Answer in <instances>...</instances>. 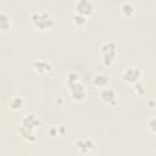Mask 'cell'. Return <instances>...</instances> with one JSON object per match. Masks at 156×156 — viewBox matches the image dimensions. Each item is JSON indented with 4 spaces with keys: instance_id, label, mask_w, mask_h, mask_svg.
<instances>
[{
    "instance_id": "277c9868",
    "label": "cell",
    "mask_w": 156,
    "mask_h": 156,
    "mask_svg": "<svg viewBox=\"0 0 156 156\" xmlns=\"http://www.w3.org/2000/svg\"><path fill=\"white\" fill-rule=\"evenodd\" d=\"M140 78H141V71L134 66L127 67L122 73V80L127 84L134 85L135 83L140 82Z\"/></svg>"
},
{
    "instance_id": "9c48e42d",
    "label": "cell",
    "mask_w": 156,
    "mask_h": 156,
    "mask_svg": "<svg viewBox=\"0 0 156 156\" xmlns=\"http://www.w3.org/2000/svg\"><path fill=\"white\" fill-rule=\"evenodd\" d=\"M76 145H77V149L79 150L80 154H87V152H89V151L95 149V143L90 138L79 139V140H77Z\"/></svg>"
},
{
    "instance_id": "7a4b0ae2",
    "label": "cell",
    "mask_w": 156,
    "mask_h": 156,
    "mask_svg": "<svg viewBox=\"0 0 156 156\" xmlns=\"http://www.w3.org/2000/svg\"><path fill=\"white\" fill-rule=\"evenodd\" d=\"M100 54H101V62L105 67H110L117 55V45L111 40L102 41L100 46Z\"/></svg>"
},
{
    "instance_id": "ba28073f",
    "label": "cell",
    "mask_w": 156,
    "mask_h": 156,
    "mask_svg": "<svg viewBox=\"0 0 156 156\" xmlns=\"http://www.w3.org/2000/svg\"><path fill=\"white\" fill-rule=\"evenodd\" d=\"M76 9H77V13H80L85 17L93 15L94 12V4L90 0H79L76 4Z\"/></svg>"
},
{
    "instance_id": "5bb4252c",
    "label": "cell",
    "mask_w": 156,
    "mask_h": 156,
    "mask_svg": "<svg viewBox=\"0 0 156 156\" xmlns=\"http://www.w3.org/2000/svg\"><path fill=\"white\" fill-rule=\"evenodd\" d=\"M121 11L124 16L127 17H132L135 13V6L130 2V1H124L121 4Z\"/></svg>"
},
{
    "instance_id": "4fadbf2b",
    "label": "cell",
    "mask_w": 156,
    "mask_h": 156,
    "mask_svg": "<svg viewBox=\"0 0 156 156\" xmlns=\"http://www.w3.org/2000/svg\"><path fill=\"white\" fill-rule=\"evenodd\" d=\"M11 17L6 12L0 11V30L7 32L11 28Z\"/></svg>"
},
{
    "instance_id": "ac0fdd59",
    "label": "cell",
    "mask_w": 156,
    "mask_h": 156,
    "mask_svg": "<svg viewBox=\"0 0 156 156\" xmlns=\"http://www.w3.org/2000/svg\"><path fill=\"white\" fill-rule=\"evenodd\" d=\"M147 124H149V129L152 134H155V117H151L149 121H147Z\"/></svg>"
},
{
    "instance_id": "9a60e30c",
    "label": "cell",
    "mask_w": 156,
    "mask_h": 156,
    "mask_svg": "<svg viewBox=\"0 0 156 156\" xmlns=\"http://www.w3.org/2000/svg\"><path fill=\"white\" fill-rule=\"evenodd\" d=\"M72 21H73L74 26H77V27H83V26L87 24V17L83 16V15H80V13H77V12L73 13Z\"/></svg>"
},
{
    "instance_id": "ffe728a7",
    "label": "cell",
    "mask_w": 156,
    "mask_h": 156,
    "mask_svg": "<svg viewBox=\"0 0 156 156\" xmlns=\"http://www.w3.org/2000/svg\"><path fill=\"white\" fill-rule=\"evenodd\" d=\"M146 104H147V106H149L150 108H154V107H155V102H154V100H149Z\"/></svg>"
},
{
    "instance_id": "8fae6325",
    "label": "cell",
    "mask_w": 156,
    "mask_h": 156,
    "mask_svg": "<svg viewBox=\"0 0 156 156\" xmlns=\"http://www.w3.org/2000/svg\"><path fill=\"white\" fill-rule=\"evenodd\" d=\"M108 83H110V79H108V77L105 76V74L99 73V74H95V76L93 77V84H94L95 87H98V88H101V89L107 88Z\"/></svg>"
},
{
    "instance_id": "7c38bea8",
    "label": "cell",
    "mask_w": 156,
    "mask_h": 156,
    "mask_svg": "<svg viewBox=\"0 0 156 156\" xmlns=\"http://www.w3.org/2000/svg\"><path fill=\"white\" fill-rule=\"evenodd\" d=\"M24 105V100L21 95H13L11 99H10V102H9V106L12 111H18L23 107Z\"/></svg>"
},
{
    "instance_id": "6da1fadb",
    "label": "cell",
    "mask_w": 156,
    "mask_h": 156,
    "mask_svg": "<svg viewBox=\"0 0 156 156\" xmlns=\"http://www.w3.org/2000/svg\"><path fill=\"white\" fill-rule=\"evenodd\" d=\"M29 18H30V22H32L33 27L35 29H39V30L51 29L56 24L55 18L46 10H35L30 13Z\"/></svg>"
},
{
    "instance_id": "2e32d148",
    "label": "cell",
    "mask_w": 156,
    "mask_h": 156,
    "mask_svg": "<svg viewBox=\"0 0 156 156\" xmlns=\"http://www.w3.org/2000/svg\"><path fill=\"white\" fill-rule=\"evenodd\" d=\"M80 79H79V76H78V73L77 72H74V71H71L69 73H67V76H66V87H69V85H72V84H74V83H77V82H79Z\"/></svg>"
},
{
    "instance_id": "d6986e66",
    "label": "cell",
    "mask_w": 156,
    "mask_h": 156,
    "mask_svg": "<svg viewBox=\"0 0 156 156\" xmlns=\"http://www.w3.org/2000/svg\"><path fill=\"white\" fill-rule=\"evenodd\" d=\"M49 134L51 136H57L58 135V128L57 127H51L50 130H49Z\"/></svg>"
},
{
    "instance_id": "e0dca14e",
    "label": "cell",
    "mask_w": 156,
    "mask_h": 156,
    "mask_svg": "<svg viewBox=\"0 0 156 156\" xmlns=\"http://www.w3.org/2000/svg\"><path fill=\"white\" fill-rule=\"evenodd\" d=\"M133 88H134V91H135L138 95H143V94L145 93V88H144V84H143L141 82L135 83V84L133 85Z\"/></svg>"
},
{
    "instance_id": "5b68a950",
    "label": "cell",
    "mask_w": 156,
    "mask_h": 156,
    "mask_svg": "<svg viewBox=\"0 0 156 156\" xmlns=\"http://www.w3.org/2000/svg\"><path fill=\"white\" fill-rule=\"evenodd\" d=\"M32 68L35 73L38 74H41V76H45V74H49L52 72V63L49 62L48 60H37L33 62L32 65Z\"/></svg>"
},
{
    "instance_id": "52a82bcc",
    "label": "cell",
    "mask_w": 156,
    "mask_h": 156,
    "mask_svg": "<svg viewBox=\"0 0 156 156\" xmlns=\"http://www.w3.org/2000/svg\"><path fill=\"white\" fill-rule=\"evenodd\" d=\"M100 99L104 104L108 106H115L117 104V95L116 91L111 88H104L100 91Z\"/></svg>"
},
{
    "instance_id": "3957f363",
    "label": "cell",
    "mask_w": 156,
    "mask_h": 156,
    "mask_svg": "<svg viewBox=\"0 0 156 156\" xmlns=\"http://www.w3.org/2000/svg\"><path fill=\"white\" fill-rule=\"evenodd\" d=\"M67 90L69 93V96L73 101L76 102H80V101H84L85 98H87V89L84 87V84L79 80L69 87H67Z\"/></svg>"
},
{
    "instance_id": "8992f818",
    "label": "cell",
    "mask_w": 156,
    "mask_h": 156,
    "mask_svg": "<svg viewBox=\"0 0 156 156\" xmlns=\"http://www.w3.org/2000/svg\"><path fill=\"white\" fill-rule=\"evenodd\" d=\"M39 124H40V119H39V117L37 116V113H35V112H27V113L22 117L20 126L34 130L37 127H39Z\"/></svg>"
},
{
    "instance_id": "30bf717a",
    "label": "cell",
    "mask_w": 156,
    "mask_h": 156,
    "mask_svg": "<svg viewBox=\"0 0 156 156\" xmlns=\"http://www.w3.org/2000/svg\"><path fill=\"white\" fill-rule=\"evenodd\" d=\"M18 133L21 135V138L28 143H34L37 140V136H35V133L33 129H28L26 127H22V126H18Z\"/></svg>"
}]
</instances>
